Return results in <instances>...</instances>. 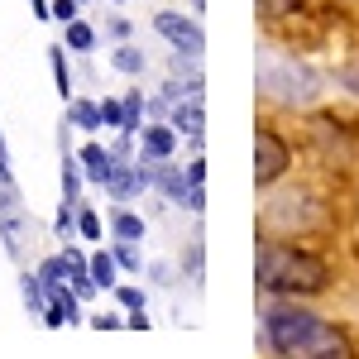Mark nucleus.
I'll list each match as a JSON object with an SVG mask.
<instances>
[{"instance_id": "obj_1", "label": "nucleus", "mask_w": 359, "mask_h": 359, "mask_svg": "<svg viewBox=\"0 0 359 359\" xmlns=\"http://www.w3.org/2000/svg\"><path fill=\"white\" fill-rule=\"evenodd\" d=\"M264 340L278 355H345L340 331H331L321 316H311L302 306H287V302L264 311Z\"/></svg>"}, {"instance_id": "obj_2", "label": "nucleus", "mask_w": 359, "mask_h": 359, "mask_svg": "<svg viewBox=\"0 0 359 359\" xmlns=\"http://www.w3.org/2000/svg\"><path fill=\"white\" fill-rule=\"evenodd\" d=\"M259 287H269V292H321L326 264L292 245H264L259 249Z\"/></svg>"}, {"instance_id": "obj_3", "label": "nucleus", "mask_w": 359, "mask_h": 359, "mask_svg": "<svg viewBox=\"0 0 359 359\" xmlns=\"http://www.w3.org/2000/svg\"><path fill=\"white\" fill-rule=\"evenodd\" d=\"M283 168H287V144L273 130H259V139H254V182L269 187L283 177Z\"/></svg>"}, {"instance_id": "obj_4", "label": "nucleus", "mask_w": 359, "mask_h": 359, "mask_svg": "<svg viewBox=\"0 0 359 359\" xmlns=\"http://www.w3.org/2000/svg\"><path fill=\"white\" fill-rule=\"evenodd\" d=\"M154 29L163 34L172 48H182V53H201V48H206L201 25H196V20H182L177 10H158V15H154Z\"/></svg>"}, {"instance_id": "obj_5", "label": "nucleus", "mask_w": 359, "mask_h": 359, "mask_svg": "<svg viewBox=\"0 0 359 359\" xmlns=\"http://www.w3.org/2000/svg\"><path fill=\"white\" fill-rule=\"evenodd\" d=\"M77 292H72V283H53L48 287V311H43V326H53V331H62V326H72L77 321Z\"/></svg>"}, {"instance_id": "obj_6", "label": "nucleus", "mask_w": 359, "mask_h": 359, "mask_svg": "<svg viewBox=\"0 0 359 359\" xmlns=\"http://www.w3.org/2000/svg\"><path fill=\"white\" fill-rule=\"evenodd\" d=\"M82 172H86V182H96V187H106L111 182V172H115V149H106V144H82Z\"/></svg>"}, {"instance_id": "obj_7", "label": "nucleus", "mask_w": 359, "mask_h": 359, "mask_svg": "<svg viewBox=\"0 0 359 359\" xmlns=\"http://www.w3.org/2000/svg\"><path fill=\"white\" fill-rule=\"evenodd\" d=\"M201 120H206V115H201V91H192V96H187V106L177 101V111H172L168 125H172L177 135H187L192 144H201Z\"/></svg>"}, {"instance_id": "obj_8", "label": "nucleus", "mask_w": 359, "mask_h": 359, "mask_svg": "<svg viewBox=\"0 0 359 359\" xmlns=\"http://www.w3.org/2000/svg\"><path fill=\"white\" fill-rule=\"evenodd\" d=\"M139 135H144V144H139L144 158H172V149H177V130L172 125H144Z\"/></svg>"}, {"instance_id": "obj_9", "label": "nucleus", "mask_w": 359, "mask_h": 359, "mask_svg": "<svg viewBox=\"0 0 359 359\" xmlns=\"http://www.w3.org/2000/svg\"><path fill=\"white\" fill-rule=\"evenodd\" d=\"M67 125H77L82 135H96V130L106 125V120H101V101H77V96H72V101H67Z\"/></svg>"}, {"instance_id": "obj_10", "label": "nucleus", "mask_w": 359, "mask_h": 359, "mask_svg": "<svg viewBox=\"0 0 359 359\" xmlns=\"http://www.w3.org/2000/svg\"><path fill=\"white\" fill-rule=\"evenodd\" d=\"M82 182H86L82 158H77V154H62V201L82 206Z\"/></svg>"}, {"instance_id": "obj_11", "label": "nucleus", "mask_w": 359, "mask_h": 359, "mask_svg": "<svg viewBox=\"0 0 359 359\" xmlns=\"http://www.w3.org/2000/svg\"><path fill=\"white\" fill-rule=\"evenodd\" d=\"M48 67H53V82H57V96H62V101H72V96H77V86H72V67H67V43H62V48H48Z\"/></svg>"}, {"instance_id": "obj_12", "label": "nucleus", "mask_w": 359, "mask_h": 359, "mask_svg": "<svg viewBox=\"0 0 359 359\" xmlns=\"http://www.w3.org/2000/svg\"><path fill=\"white\" fill-rule=\"evenodd\" d=\"M20 302H25L34 316L48 311V287H43V278H39V273H20Z\"/></svg>"}, {"instance_id": "obj_13", "label": "nucleus", "mask_w": 359, "mask_h": 359, "mask_svg": "<svg viewBox=\"0 0 359 359\" xmlns=\"http://www.w3.org/2000/svg\"><path fill=\"white\" fill-rule=\"evenodd\" d=\"M86 264H91V283H96V287H115V269H120V264H115V254L96 249Z\"/></svg>"}, {"instance_id": "obj_14", "label": "nucleus", "mask_w": 359, "mask_h": 359, "mask_svg": "<svg viewBox=\"0 0 359 359\" xmlns=\"http://www.w3.org/2000/svg\"><path fill=\"white\" fill-rule=\"evenodd\" d=\"M111 67L125 72V77H139V72H144V53H139L135 43H120V48L111 53Z\"/></svg>"}, {"instance_id": "obj_15", "label": "nucleus", "mask_w": 359, "mask_h": 359, "mask_svg": "<svg viewBox=\"0 0 359 359\" xmlns=\"http://www.w3.org/2000/svg\"><path fill=\"white\" fill-rule=\"evenodd\" d=\"M67 48H72V53H91V48H96V29L82 25V20H72V25H67Z\"/></svg>"}, {"instance_id": "obj_16", "label": "nucleus", "mask_w": 359, "mask_h": 359, "mask_svg": "<svg viewBox=\"0 0 359 359\" xmlns=\"http://www.w3.org/2000/svg\"><path fill=\"white\" fill-rule=\"evenodd\" d=\"M115 264H120V269H130V273H139V269H144V254H139V240H115Z\"/></svg>"}, {"instance_id": "obj_17", "label": "nucleus", "mask_w": 359, "mask_h": 359, "mask_svg": "<svg viewBox=\"0 0 359 359\" xmlns=\"http://www.w3.org/2000/svg\"><path fill=\"white\" fill-rule=\"evenodd\" d=\"M111 230H115V240H144V221H139V216H130V211H115V216H111Z\"/></svg>"}, {"instance_id": "obj_18", "label": "nucleus", "mask_w": 359, "mask_h": 359, "mask_svg": "<svg viewBox=\"0 0 359 359\" xmlns=\"http://www.w3.org/2000/svg\"><path fill=\"white\" fill-rule=\"evenodd\" d=\"M39 278H43V287H53V283H67V259H62V254H48V259L39 264Z\"/></svg>"}, {"instance_id": "obj_19", "label": "nucleus", "mask_w": 359, "mask_h": 359, "mask_svg": "<svg viewBox=\"0 0 359 359\" xmlns=\"http://www.w3.org/2000/svg\"><path fill=\"white\" fill-rule=\"evenodd\" d=\"M120 101H125V130H130V135H139V130H144V96H139V91H130V96H120Z\"/></svg>"}, {"instance_id": "obj_20", "label": "nucleus", "mask_w": 359, "mask_h": 359, "mask_svg": "<svg viewBox=\"0 0 359 359\" xmlns=\"http://www.w3.org/2000/svg\"><path fill=\"white\" fill-rule=\"evenodd\" d=\"M53 230L62 235V240H72V235H77V206H72V201H62V206H57Z\"/></svg>"}, {"instance_id": "obj_21", "label": "nucleus", "mask_w": 359, "mask_h": 359, "mask_svg": "<svg viewBox=\"0 0 359 359\" xmlns=\"http://www.w3.org/2000/svg\"><path fill=\"white\" fill-rule=\"evenodd\" d=\"M101 120H106V130H125V101L101 96Z\"/></svg>"}, {"instance_id": "obj_22", "label": "nucleus", "mask_w": 359, "mask_h": 359, "mask_svg": "<svg viewBox=\"0 0 359 359\" xmlns=\"http://www.w3.org/2000/svg\"><path fill=\"white\" fill-rule=\"evenodd\" d=\"M77 235L82 240H101V216L91 206H77Z\"/></svg>"}, {"instance_id": "obj_23", "label": "nucleus", "mask_w": 359, "mask_h": 359, "mask_svg": "<svg viewBox=\"0 0 359 359\" xmlns=\"http://www.w3.org/2000/svg\"><path fill=\"white\" fill-rule=\"evenodd\" d=\"M115 302L125 306V311H144V292L139 287H115Z\"/></svg>"}, {"instance_id": "obj_24", "label": "nucleus", "mask_w": 359, "mask_h": 359, "mask_svg": "<svg viewBox=\"0 0 359 359\" xmlns=\"http://www.w3.org/2000/svg\"><path fill=\"white\" fill-rule=\"evenodd\" d=\"M77 5H82V0H53V20L72 25V20H77Z\"/></svg>"}, {"instance_id": "obj_25", "label": "nucleus", "mask_w": 359, "mask_h": 359, "mask_svg": "<svg viewBox=\"0 0 359 359\" xmlns=\"http://www.w3.org/2000/svg\"><path fill=\"white\" fill-rule=\"evenodd\" d=\"M0 187H10V154H5V139H0Z\"/></svg>"}, {"instance_id": "obj_26", "label": "nucleus", "mask_w": 359, "mask_h": 359, "mask_svg": "<svg viewBox=\"0 0 359 359\" xmlns=\"http://www.w3.org/2000/svg\"><path fill=\"white\" fill-rule=\"evenodd\" d=\"M115 326H120V321L106 316V311H101V316H91V331H115Z\"/></svg>"}, {"instance_id": "obj_27", "label": "nucleus", "mask_w": 359, "mask_h": 359, "mask_svg": "<svg viewBox=\"0 0 359 359\" xmlns=\"http://www.w3.org/2000/svg\"><path fill=\"white\" fill-rule=\"evenodd\" d=\"M269 10H287V5H297V0H264Z\"/></svg>"}]
</instances>
